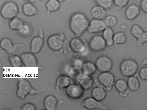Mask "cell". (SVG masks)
I'll return each instance as SVG.
<instances>
[{"mask_svg": "<svg viewBox=\"0 0 147 110\" xmlns=\"http://www.w3.org/2000/svg\"><path fill=\"white\" fill-rule=\"evenodd\" d=\"M90 21L83 13L77 12L71 16L69 20V27L76 37H80L87 30Z\"/></svg>", "mask_w": 147, "mask_h": 110, "instance_id": "obj_1", "label": "cell"}, {"mask_svg": "<svg viewBox=\"0 0 147 110\" xmlns=\"http://www.w3.org/2000/svg\"><path fill=\"white\" fill-rule=\"evenodd\" d=\"M138 68V65L137 62L134 60L130 58L124 59L119 66L120 73L125 77H128L136 75Z\"/></svg>", "mask_w": 147, "mask_h": 110, "instance_id": "obj_2", "label": "cell"}, {"mask_svg": "<svg viewBox=\"0 0 147 110\" xmlns=\"http://www.w3.org/2000/svg\"><path fill=\"white\" fill-rule=\"evenodd\" d=\"M19 12L18 5L12 1H8L4 3L0 10L1 16L7 20H10L16 17Z\"/></svg>", "mask_w": 147, "mask_h": 110, "instance_id": "obj_3", "label": "cell"}, {"mask_svg": "<svg viewBox=\"0 0 147 110\" xmlns=\"http://www.w3.org/2000/svg\"><path fill=\"white\" fill-rule=\"evenodd\" d=\"M65 39L62 33H56L50 35L48 38L47 44L49 47L54 51H58L63 48Z\"/></svg>", "mask_w": 147, "mask_h": 110, "instance_id": "obj_4", "label": "cell"}, {"mask_svg": "<svg viewBox=\"0 0 147 110\" xmlns=\"http://www.w3.org/2000/svg\"><path fill=\"white\" fill-rule=\"evenodd\" d=\"M16 94L18 98L24 99L33 88L30 83L24 78L19 79L17 83Z\"/></svg>", "mask_w": 147, "mask_h": 110, "instance_id": "obj_5", "label": "cell"}, {"mask_svg": "<svg viewBox=\"0 0 147 110\" xmlns=\"http://www.w3.org/2000/svg\"><path fill=\"white\" fill-rule=\"evenodd\" d=\"M99 82L108 91L111 90L115 82L114 75L109 72H101L98 76Z\"/></svg>", "mask_w": 147, "mask_h": 110, "instance_id": "obj_6", "label": "cell"}, {"mask_svg": "<svg viewBox=\"0 0 147 110\" xmlns=\"http://www.w3.org/2000/svg\"><path fill=\"white\" fill-rule=\"evenodd\" d=\"M88 45L90 49L95 52L101 51L107 46L102 36L99 34L93 36L90 40Z\"/></svg>", "mask_w": 147, "mask_h": 110, "instance_id": "obj_7", "label": "cell"}, {"mask_svg": "<svg viewBox=\"0 0 147 110\" xmlns=\"http://www.w3.org/2000/svg\"><path fill=\"white\" fill-rule=\"evenodd\" d=\"M95 64L97 69L101 72L109 71L113 66L111 59L105 55L98 57L96 61Z\"/></svg>", "mask_w": 147, "mask_h": 110, "instance_id": "obj_8", "label": "cell"}, {"mask_svg": "<svg viewBox=\"0 0 147 110\" xmlns=\"http://www.w3.org/2000/svg\"><path fill=\"white\" fill-rule=\"evenodd\" d=\"M84 89L78 84H71L65 88L67 95L70 98L77 99L81 98L83 95Z\"/></svg>", "mask_w": 147, "mask_h": 110, "instance_id": "obj_9", "label": "cell"}, {"mask_svg": "<svg viewBox=\"0 0 147 110\" xmlns=\"http://www.w3.org/2000/svg\"><path fill=\"white\" fill-rule=\"evenodd\" d=\"M107 27L103 20L93 18L90 21L87 31L91 34L98 33L102 32Z\"/></svg>", "mask_w": 147, "mask_h": 110, "instance_id": "obj_10", "label": "cell"}, {"mask_svg": "<svg viewBox=\"0 0 147 110\" xmlns=\"http://www.w3.org/2000/svg\"><path fill=\"white\" fill-rule=\"evenodd\" d=\"M69 45L71 49L76 53H82L86 49L84 43L79 37L72 38L69 42Z\"/></svg>", "mask_w": 147, "mask_h": 110, "instance_id": "obj_11", "label": "cell"}, {"mask_svg": "<svg viewBox=\"0 0 147 110\" xmlns=\"http://www.w3.org/2000/svg\"><path fill=\"white\" fill-rule=\"evenodd\" d=\"M23 64L26 67H35L37 65V59L31 52H25L20 56Z\"/></svg>", "mask_w": 147, "mask_h": 110, "instance_id": "obj_12", "label": "cell"}, {"mask_svg": "<svg viewBox=\"0 0 147 110\" xmlns=\"http://www.w3.org/2000/svg\"><path fill=\"white\" fill-rule=\"evenodd\" d=\"M140 7L137 5L136 4H131L125 10V17L128 20H134L140 14Z\"/></svg>", "mask_w": 147, "mask_h": 110, "instance_id": "obj_13", "label": "cell"}, {"mask_svg": "<svg viewBox=\"0 0 147 110\" xmlns=\"http://www.w3.org/2000/svg\"><path fill=\"white\" fill-rule=\"evenodd\" d=\"M20 45L19 44L14 45L11 40L7 37L3 38L0 43L1 48L9 55L13 54L17 47Z\"/></svg>", "mask_w": 147, "mask_h": 110, "instance_id": "obj_14", "label": "cell"}, {"mask_svg": "<svg viewBox=\"0 0 147 110\" xmlns=\"http://www.w3.org/2000/svg\"><path fill=\"white\" fill-rule=\"evenodd\" d=\"M81 105L82 107L88 109H100L103 108V106L100 101L92 97H87L82 101Z\"/></svg>", "mask_w": 147, "mask_h": 110, "instance_id": "obj_15", "label": "cell"}, {"mask_svg": "<svg viewBox=\"0 0 147 110\" xmlns=\"http://www.w3.org/2000/svg\"><path fill=\"white\" fill-rule=\"evenodd\" d=\"M77 81L84 90H88L91 88L93 84V80L90 75L82 73L78 77Z\"/></svg>", "mask_w": 147, "mask_h": 110, "instance_id": "obj_16", "label": "cell"}, {"mask_svg": "<svg viewBox=\"0 0 147 110\" xmlns=\"http://www.w3.org/2000/svg\"><path fill=\"white\" fill-rule=\"evenodd\" d=\"M44 39L38 36L34 37L30 44V52L34 54L38 53L42 49L44 44Z\"/></svg>", "mask_w": 147, "mask_h": 110, "instance_id": "obj_17", "label": "cell"}, {"mask_svg": "<svg viewBox=\"0 0 147 110\" xmlns=\"http://www.w3.org/2000/svg\"><path fill=\"white\" fill-rule=\"evenodd\" d=\"M71 79L68 76L62 74L59 76L57 79L55 83V88L57 92L66 88L71 84Z\"/></svg>", "mask_w": 147, "mask_h": 110, "instance_id": "obj_18", "label": "cell"}, {"mask_svg": "<svg viewBox=\"0 0 147 110\" xmlns=\"http://www.w3.org/2000/svg\"><path fill=\"white\" fill-rule=\"evenodd\" d=\"M90 13L93 18L103 20L106 16V10L97 5L92 7Z\"/></svg>", "mask_w": 147, "mask_h": 110, "instance_id": "obj_19", "label": "cell"}, {"mask_svg": "<svg viewBox=\"0 0 147 110\" xmlns=\"http://www.w3.org/2000/svg\"><path fill=\"white\" fill-rule=\"evenodd\" d=\"M22 11L26 16L32 17L37 14L38 10L32 3L27 2L24 3L22 7Z\"/></svg>", "mask_w": 147, "mask_h": 110, "instance_id": "obj_20", "label": "cell"}, {"mask_svg": "<svg viewBox=\"0 0 147 110\" xmlns=\"http://www.w3.org/2000/svg\"><path fill=\"white\" fill-rule=\"evenodd\" d=\"M57 104V100L54 95L49 94L45 98L43 105L45 110H55L56 109Z\"/></svg>", "mask_w": 147, "mask_h": 110, "instance_id": "obj_21", "label": "cell"}, {"mask_svg": "<svg viewBox=\"0 0 147 110\" xmlns=\"http://www.w3.org/2000/svg\"><path fill=\"white\" fill-rule=\"evenodd\" d=\"M114 32L111 28L107 27L102 32V36L107 46L110 47L114 45L113 38Z\"/></svg>", "mask_w": 147, "mask_h": 110, "instance_id": "obj_22", "label": "cell"}, {"mask_svg": "<svg viewBox=\"0 0 147 110\" xmlns=\"http://www.w3.org/2000/svg\"><path fill=\"white\" fill-rule=\"evenodd\" d=\"M91 94L93 98L100 101L105 99L107 93L105 89L103 88L100 86H96L92 89Z\"/></svg>", "mask_w": 147, "mask_h": 110, "instance_id": "obj_23", "label": "cell"}, {"mask_svg": "<svg viewBox=\"0 0 147 110\" xmlns=\"http://www.w3.org/2000/svg\"><path fill=\"white\" fill-rule=\"evenodd\" d=\"M127 82L128 88L131 91H136L139 89L140 83L136 75L128 77Z\"/></svg>", "mask_w": 147, "mask_h": 110, "instance_id": "obj_24", "label": "cell"}, {"mask_svg": "<svg viewBox=\"0 0 147 110\" xmlns=\"http://www.w3.org/2000/svg\"><path fill=\"white\" fill-rule=\"evenodd\" d=\"M97 69L95 63L90 61H86L84 63L82 70L83 73L90 76L95 73Z\"/></svg>", "mask_w": 147, "mask_h": 110, "instance_id": "obj_25", "label": "cell"}, {"mask_svg": "<svg viewBox=\"0 0 147 110\" xmlns=\"http://www.w3.org/2000/svg\"><path fill=\"white\" fill-rule=\"evenodd\" d=\"M17 32L18 34L22 36L25 37H28L32 33V28L29 23L24 22L22 27Z\"/></svg>", "mask_w": 147, "mask_h": 110, "instance_id": "obj_26", "label": "cell"}, {"mask_svg": "<svg viewBox=\"0 0 147 110\" xmlns=\"http://www.w3.org/2000/svg\"><path fill=\"white\" fill-rule=\"evenodd\" d=\"M60 6V2L58 0H48L45 4L47 11L48 13L57 11Z\"/></svg>", "mask_w": 147, "mask_h": 110, "instance_id": "obj_27", "label": "cell"}, {"mask_svg": "<svg viewBox=\"0 0 147 110\" xmlns=\"http://www.w3.org/2000/svg\"><path fill=\"white\" fill-rule=\"evenodd\" d=\"M24 23L21 19L16 17L10 20L9 26L11 30L17 31L22 27Z\"/></svg>", "mask_w": 147, "mask_h": 110, "instance_id": "obj_28", "label": "cell"}, {"mask_svg": "<svg viewBox=\"0 0 147 110\" xmlns=\"http://www.w3.org/2000/svg\"><path fill=\"white\" fill-rule=\"evenodd\" d=\"M127 40V36L123 31L118 32L114 33L113 38L114 45L123 44L126 42Z\"/></svg>", "mask_w": 147, "mask_h": 110, "instance_id": "obj_29", "label": "cell"}, {"mask_svg": "<svg viewBox=\"0 0 147 110\" xmlns=\"http://www.w3.org/2000/svg\"><path fill=\"white\" fill-rule=\"evenodd\" d=\"M9 55V61L11 66L20 67L22 66L23 64L20 56L13 54Z\"/></svg>", "mask_w": 147, "mask_h": 110, "instance_id": "obj_30", "label": "cell"}, {"mask_svg": "<svg viewBox=\"0 0 147 110\" xmlns=\"http://www.w3.org/2000/svg\"><path fill=\"white\" fill-rule=\"evenodd\" d=\"M114 85L116 90L119 92L126 90L128 88L127 81L122 78L117 80Z\"/></svg>", "mask_w": 147, "mask_h": 110, "instance_id": "obj_31", "label": "cell"}, {"mask_svg": "<svg viewBox=\"0 0 147 110\" xmlns=\"http://www.w3.org/2000/svg\"><path fill=\"white\" fill-rule=\"evenodd\" d=\"M104 21L107 27L112 28L116 25L117 23V19L115 16L110 14L105 17Z\"/></svg>", "mask_w": 147, "mask_h": 110, "instance_id": "obj_32", "label": "cell"}, {"mask_svg": "<svg viewBox=\"0 0 147 110\" xmlns=\"http://www.w3.org/2000/svg\"><path fill=\"white\" fill-rule=\"evenodd\" d=\"M131 35L136 39L139 37L144 31L143 29L137 24H134L131 28Z\"/></svg>", "mask_w": 147, "mask_h": 110, "instance_id": "obj_33", "label": "cell"}, {"mask_svg": "<svg viewBox=\"0 0 147 110\" xmlns=\"http://www.w3.org/2000/svg\"><path fill=\"white\" fill-rule=\"evenodd\" d=\"M97 4L105 9H108L111 8L113 5V0H95Z\"/></svg>", "mask_w": 147, "mask_h": 110, "instance_id": "obj_34", "label": "cell"}, {"mask_svg": "<svg viewBox=\"0 0 147 110\" xmlns=\"http://www.w3.org/2000/svg\"><path fill=\"white\" fill-rule=\"evenodd\" d=\"M146 43H147V31H144L140 36L136 39V44L137 46L140 47Z\"/></svg>", "mask_w": 147, "mask_h": 110, "instance_id": "obj_35", "label": "cell"}, {"mask_svg": "<svg viewBox=\"0 0 147 110\" xmlns=\"http://www.w3.org/2000/svg\"><path fill=\"white\" fill-rule=\"evenodd\" d=\"M129 0H113L114 5L117 9H121L125 7Z\"/></svg>", "mask_w": 147, "mask_h": 110, "instance_id": "obj_36", "label": "cell"}, {"mask_svg": "<svg viewBox=\"0 0 147 110\" xmlns=\"http://www.w3.org/2000/svg\"><path fill=\"white\" fill-rule=\"evenodd\" d=\"M138 75L142 80L147 81V66L143 67L139 72Z\"/></svg>", "mask_w": 147, "mask_h": 110, "instance_id": "obj_37", "label": "cell"}, {"mask_svg": "<svg viewBox=\"0 0 147 110\" xmlns=\"http://www.w3.org/2000/svg\"><path fill=\"white\" fill-rule=\"evenodd\" d=\"M82 61L80 59H75L73 61V67L77 70L82 69L83 64Z\"/></svg>", "mask_w": 147, "mask_h": 110, "instance_id": "obj_38", "label": "cell"}, {"mask_svg": "<svg viewBox=\"0 0 147 110\" xmlns=\"http://www.w3.org/2000/svg\"><path fill=\"white\" fill-rule=\"evenodd\" d=\"M21 109L22 110H35L36 108L33 104L27 103L23 105L21 107Z\"/></svg>", "mask_w": 147, "mask_h": 110, "instance_id": "obj_39", "label": "cell"}, {"mask_svg": "<svg viewBox=\"0 0 147 110\" xmlns=\"http://www.w3.org/2000/svg\"><path fill=\"white\" fill-rule=\"evenodd\" d=\"M140 7L144 12L147 14V0H141L140 3Z\"/></svg>", "mask_w": 147, "mask_h": 110, "instance_id": "obj_40", "label": "cell"}, {"mask_svg": "<svg viewBox=\"0 0 147 110\" xmlns=\"http://www.w3.org/2000/svg\"><path fill=\"white\" fill-rule=\"evenodd\" d=\"M128 93V92L127 90L124 91L119 92V94L120 96L123 97H127V96Z\"/></svg>", "mask_w": 147, "mask_h": 110, "instance_id": "obj_41", "label": "cell"}, {"mask_svg": "<svg viewBox=\"0 0 147 110\" xmlns=\"http://www.w3.org/2000/svg\"><path fill=\"white\" fill-rule=\"evenodd\" d=\"M38 36L44 38V36L43 34V31L41 28H38Z\"/></svg>", "mask_w": 147, "mask_h": 110, "instance_id": "obj_42", "label": "cell"}, {"mask_svg": "<svg viewBox=\"0 0 147 110\" xmlns=\"http://www.w3.org/2000/svg\"><path fill=\"white\" fill-rule=\"evenodd\" d=\"M121 28L122 30V31H124L127 30V26L125 24H123L121 25Z\"/></svg>", "mask_w": 147, "mask_h": 110, "instance_id": "obj_43", "label": "cell"}, {"mask_svg": "<svg viewBox=\"0 0 147 110\" xmlns=\"http://www.w3.org/2000/svg\"><path fill=\"white\" fill-rule=\"evenodd\" d=\"M38 92L33 88L30 93V95H34L37 94Z\"/></svg>", "mask_w": 147, "mask_h": 110, "instance_id": "obj_44", "label": "cell"}, {"mask_svg": "<svg viewBox=\"0 0 147 110\" xmlns=\"http://www.w3.org/2000/svg\"><path fill=\"white\" fill-rule=\"evenodd\" d=\"M24 1L28 2H30L31 3H33L35 2L36 0H24Z\"/></svg>", "mask_w": 147, "mask_h": 110, "instance_id": "obj_45", "label": "cell"}, {"mask_svg": "<svg viewBox=\"0 0 147 110\" xmlns=\"http://www.w3.org/2000/svg\"><path fill=\"white\" fill-rule=\"evenodd\" d=\"M142 65H146V66H147V60H145H145H144L143 61H142Z\"/></svg>", "mask_w": 147, "mask_h": 110, "instance_id": "obj_46", "label": "cell"}, {"mask_svg": "<svg viewBox=\"0 0 147 110\" xmlns=\"http://www.w3.org/2000/svg\"><path fill=\"white\" fill-rule=\"evenodd\" d=\"M60 3L63 2L65 0H58Z\"/></svg>", "mask_w": 147, "mask_h": 110, "instance_id": "obj_47", "label": "cell"}, {"mask_svg": "<svg viewBox=\"0 0 147 110\" xmlns=\"http://www.w3.org/2000/svg\"></svg>", "mask_w": 147, "mask_h": 110, "instance_id": "obj_48", "label": "cell"}]
</instances>
